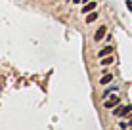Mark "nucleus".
Listing matches in <instances>:
<instances>
[{
	"label": "nucleus",
	"mask_w": 132,
	"mask_h": 130,
	"mask_svg": "<svg viewBox=\"0 0 132 130\" xmlns=\"http://www.w3.org/2000/svg\"><path fill=\"white\" fill-rule=\"evenodd\" d=\"M119 103H121V98L117 96V92L111 94L109 98H105V100H103V107H105V109H115Z\"/></svg>",
	"instance_id": "f257e3e1"
},
{
	"label": "nucleus",
	"mask_w": 132,
	"mask_h": 130,
	"mask_svg": "<svg viewBox=\"0 0 132 130\" xmlns=\"http://www.w3.org/2000/svg\"><path fill=\"white\" fill-rule=\"evenodd\" d=\"M130 113H132V105H122V107L117 105L115 109H113V115H115V117H130Z\"/></svg>",
	"instance_id": "f03ea898"
},
{
	"label": "nucleus",
	"mask_w": 132,
	"mask_h": 130,
	"mask_svg": "<svg viewBox=\"0 0 132 130\" xmlns=\"http://www.w3.org/2000/svg\"><path fill=\"white\" fill-rule=\"evenodd\" d=\"M105 33H107V27H105V25H102V27H100V29L96 31V34H94V40H96V42H100L102 38H105Z\"/></svg>",
	"instance_id": "7ed1b4c3"
},
{
	"label": "nucleus",
	"mask_w": 132,
	"mask_h": 130,
	"mask_svg": "<svg viewBox=\"0 0 132 130\" xmlns=\"http://www.w3.org/2000/svg\"><path fill=\"white\" fill-rule=\"evenodd\" d=\"M113 52H115V50H113V46H105L103 50L98 52V57H107V56H111Z\"/></svg>",
	"instance_id": "20e7f679"
},
{
	"label": "nucleus",
	"mask_w": 132,
	"mask_h": 130,
	"mask_svg": "<svg viewBox=\"0 0 132 130\" xmlns=\"http://www.w3.org/2000/svg\"><path fill=\"white\" fill-rule=\"evenodd\" d=\"M113 79H115V77H113V75L111 73H105V75H103V77L102 79H100V84H102V86H107V84L109 82H111V80Z\"/></svg>",
	"instance_id": "39448f33"
},
{
	"label": "nucleus",
	"mask_w": 132,
	"mask_h": 130,
	"mask_svg": "<svg viewBox=\"0 0 132 130\" xmlns=\"http://www.w3.org/2000/svg\"><path fill=\"white\" fill-rule=\"evenodd\" d=\"M96 6H98L96 2H86V4H84V8H82V13H90V12H94V10H96Z\"/></svg>",
	"instance_id": "423d86ee"
},
{
	"label": "nucleus",
	"mask_w": 132,
	"mask_h": 130,
	"mask_svg": "<svg viewBox=\"0 0 132 130\" xmlns=\"http://www.w3.org/2000/svg\"><path fill=\"white\" fill-rule=\"evenodd\" d=\"M96 19H98V12L96 10L90 12V13H86V23H94Z\"/></svg>",
	"instance_id": "0eeeda50"
},
{
	"label": "nucleus",
	"mask_w": 132,
	"mask_h": 130,
	"mask_svg": "<svg viewBox=\"0 0 132 130\" xmlns=\"http://www.w3.org/2000/svg\"><path fill=\"white\" fill-rule=\"evenodd\" d=\"M113 61H115V57L113 56H107V57H102V65H111Z\"/></svg>",
	"instance_id": "6e6552de"
},
{
	"label": "nucleus",
	"mask_w": 132,
	"mask_h": 130,
	"mask_svg": "<svg viewBox=\"0 0 132 130\" xmlns=\"http://www.w3.org/2000/svg\"><path fill=\"white\" fill-rule=\"evenodd\" d=\"M119 126H121L122 130H126V128H128V126H130V124H128V123H121V124H119Z\"/></svg>",
	"instance_id": "1a4fd4ad"
},
{
	"label": "nucleus",
	"mask_w": 132,
	"mask_h": 130,
	"mask_svg": "<svg viewBox=\"0 0 132 130\" xmlns=\"http://www.w3.org/2000/svg\"><path fill=\"white\" fill-rule=\"evenodd\" d=\"M126 8H128V10L132 12V0H126Z\"/></svg>",
	"instance_id": "9d476101"
},
{
	"label": "nucleus",
	"mask_w": 132,
	"mask_h": 130,
	"mask_svg": "<svg viewBox=\"0 0 132 130\" xmlns=\"http://www.w3.org/2000/svg\"><path fill=\"white\" fill-rule=\"evenodd\" d=\"M73 2H75V4H80V2H84V0H73Z\"/></svg>",
	"instance_id": "9b49d317"
},
{
	"label": "nucleus",
	"mask_w": 132,
	"mask_h": 130,
	"mask_svg": "<svg viewBox=\"0 0 132 130\" xmlns=\"http://www.w3.org/2000/svg\"><path fill=\"white\" fill-rule=\"evenodd\" d=\"M128 124H132V117H128Z\"/></svg>",
	"instance_id": "f8f14e48"
},
{
	"label": "nucleus",
	"mask_w": 132,
	"mask_h": 130,
	"mask_svg": "<svg viewBox=\"0 0 132 130\" xmlns=\"http://www.w3.org/2000/svg\"><path fill=\"white\" fill-rule=\"evenodd\" d=\"M126 130H128V128H126ZM130 130H132V128H130Z\"/></svg>",
	"instance_id": "ddd939ff"
}]
</instances>
